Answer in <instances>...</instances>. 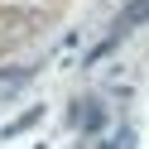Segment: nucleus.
I'll list each match as a JSON object with an SVG mask.
<instances>
[{
  "instance_id": "f257e3e1",
  "label": "nucleus",
  "mask_w": 149,
  "mask_h": 149,
  "mask_svg": "<svg viewBox=\"0 0 149 149\" xmlns=\"http://www.w3.org/2000/svg\"><path fill=\"white\" fill-rule=\"evenodd\" d=\"M135 24H149V0H130L125 10H120V15H116V24H111V34H106V39H101V43H96V48H91V58H87V63H91V68H96V63H101V58H106V53H111V48H116V43H120V39H125V34H130V29H135Z\"/></svg>"
},
{
  "instance_id": "f03ea898",
  "label": "nucleus",
  "mask_w": 149,
  "mask_h": 149,
  "mask_svg": "<svg viewBox=\"0 0 149 149\" xmlns=\"http://www.w3.org/2000/svg\"><path fill=\"white\" fill-rule=\"evenodd\" d=\"M77 125L87 130V135H101V130L111 125V111L101 106V101H82L77 106Z\"/></svg>"
}]
</instances>
